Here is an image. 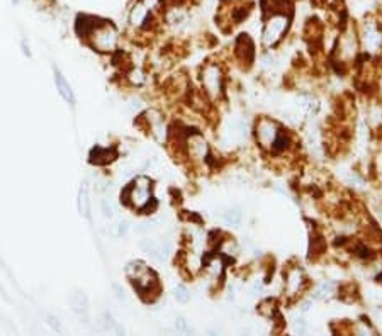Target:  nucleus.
I'll list each match as a JSON object with an SVG mask.
<instances>
[{
	"instance_id": "nucleus-2",
	"label": "nucleus",
	"mask_w": 382,
	"mask_h": 336,
	"mask_svg": "<svg viewBox=\"0 0 382 336\" xmlns=\"http://www.w3.org/2000/svg\"><path fill=\"white\" fill-rule=\"evenodd\" d=\"M121 202L124 206L134 209V211L144 212L151 207H155V197H153V180L146 175L136 177L133 182L121 192Z\"/></svg>"
},
{
	"instance_id": "nucleus-18",
	"label": "nucleus",
	"mask_w": 382,
	"mask_h": 336,
	"mask_svg": "<svg viewBox=\"0 0 382 336\" xmlns=\"http://www.w3.org/2000/svg\"><path fill=\"white\" fill-rule=\"evenodd\" d=\"M127 233H129V222L127 221H117L116 224H112L111 228H109V234H111L112 238H122L126 236Z\"/></svg>"
},
{
	"instance_id": "nucleus-23",
	"label": "nucleus",
	"mask_w": 382,
	"mask_h": 336,
	"mask_svg": "<svg viewBox=\"0 0 382 336\" xmlns=\"http://www.w3.org/2000/svg\"><path fill=\"white\" fill-rule=\"evenodd\" d=\"M225 221L228 224H240L241 222V212L240 209H230L225 212Z\"/></svg>"
},
{
	"instance_id": "nucleus-6",
	"label": "nucleus",
	"mask_w": 382,
	"mask_h": 336,
	"mask_svg": "<svg viewBox=\"0 0 382 336\" xmlns=\"http://www.w3.org/2000/svg\"><path fill=\"white\" fill-rule=\"evenodd\" d=\"M279 133H280V126L277 122L267 119V117H263V119L258 121L257 128H255V134H257L258 145L267 151H270V148L274 145L275 139H277Z\"/></svg>"
},
{
	"instance_id": "nucleus-22",
	"label": "nucleus",
	"mask_w": 382,
	"mask_h": 336,
	"mask_svg": "<svg viewBox=\"0 0 382 336\" xmlns=\"http://www.w3.org/2000/svg\"><path fill=\"white\" fill-rule=\"evenodd\" d=\"M173 329H175V333H178V334H190L192 333L190 324H188L183 317H177V319H175Z\"/></svg>"
},
{
	"instance_id": "nucleus-1",
	"label": "nucleus",
	"mask_w": 382,
	"mask_h": 336,
	"mask_svg": "<svg viewBox=\"0 0 382 336\" xmlns=\"http://www.w3.org/2000/svg\"><path fill=\"white\" fill-rule=\"evenodd\" d=\"M126 275L141 299L151 302V300H155L160 295L161 287L160 280H158V275L144 261L141 260L129 261L126 265Z\"/></svg>"
},
{
	"instance_id": "nucleus-13",
	"label": "nucleus",
	"mask_w": 382,
	"mask_h": 336,
	"mask_svg": "<svg viewBox=\"0 0 382 336\" xmlns=\"http://www.w3.org/2000/svg\"><path fill=\"white\" fill-rule=\"evenodd\" d=\"M235 51H236V56L241 63H247L248 67L252 65V61L255 58V46H253V41L250 39L247 34H241L236 41V46H235Z\"/></svg>"
},
{
	"instance_id": "nucleus-24",
	"label": "nucleus",
	"mask_w": 382,
	"mask_h": 336,
	"mask_svg": "<svg viewBox=\"0 0 382 336\" xmlns=\"http://www.w3.org/2000/svg\"><path fill=\"white\" fill-rule=\"evenodd\" d=\"M100 211H102L104 217H114V206L109 199L100 200Z\"/></svg>"
},
{
	"instance_id": "nucleus-26",
	"label": "nucleus",
	"mask_w": 382,
	"mask_h": 336,
	"mask_svg": "<svg viewBox=\"0 0 382 336\" xmlns=\"http://www.w3.org/2000/svg\"><path fill=\"white\" fill-rule=\"evenodd\" d=\"M19 2H21V0H12V4H16V6H17Z\"/></svg>"
},
{
	"instance_id": "nucleus-12",
	"label": "nucleus",
	"mask_w": 382,
	"mask_h": 336,
	"mask_svg": "<svg viewBox=\"0 0 382 336\" xmlns=\"http://www.w3.org/2000/svg\"><path fill=\"white\" fill-rule=\"evenodd\" d=\"M119 156L116 146H95L90 150L89 161L92 165H109Z\"/></svg>"
},
{
	"instance_id": "nucleus-7",
	"label": "nucleus",
	"mask_w": 382,
	"mask_h": 336,
	"mask_svg": "<svg viewBox=\"0 0 382 336\" xmlns=\"http://www.w3.org/2000/svg\"><path fill=\"white\" fill-rule=\"evenodd\" d=\"M139 246H141V250L146 253L148 256H151L153 260L160 261V263H163V261L168 260V256L172 255V243L165 241V239H143L141 243H139Z\"/></svg>"
},
{
	"instance_id": "nucleus-4",
	"label": "nucleus",
	"mask_w": 382,
	"mask_h": 336,
	"mask_svg": "<svg viewBox=\"0 0 382 336\" xmlns=\"http://www.w3.org/2000/svg\"><path fill=\"white\" fill-rule=\"evenodd\" d=\"M119 41H121V36H119V31H117L116 26L107 19H100L97 28L92 31L85 43L92 48V50L97 51V53L111 55L117 50Z\"/></svg>"
},
{
	"instance_id": "nucleus-11",
	"label": "nucleus",
	"mask_w": 382,
	"mask_h": 336,
	"mask_svg": "<svg viewBox=\"0 0 382 336\" xmlns=\"http://www.w3.org/2000/svg\"><path fill=\"white\" fill-rule=\"evenodd\" d=\"M102 17L92 16V14H78L75 19V34L83 41H87V38L90 36V33L97 28Z\"/></svg>"
},
{
	"instance_id": "nucleus-25",
	"label": "nucleus",
	"mask_w": 382,
	"mask_h": 336,
	"mask_svg": "<svg viewBox=\"0 0 382 336\" xmlns=\"http://www.w3.org/2000/svg\"><path fill=\"white\" fill-rule=\"evenodd\" d=\"M21 50H23V53H24L26 56H28V58H31V56H33V53H31V48H29L28 43H26V39H23V41H21Z\"/></svg>"
},
{
	"instance_id": "nucleus-5",
	"label": "nucleus",
	"mask_w": 382,
	"mask_h": 336,
	"mask_svg": "<svg viewBox=\"0 0 382 336\" xmlns=\"http://www.w3.org/2000/svg\"><path fill=\"white\" fill-rule=\"evenodd\" d=\"M291 24V14H270L267 16V23L263 28V45L267 48L275 46L284 38L285 31Z\"/></svg>"
},
{
	"instance_id": "nucleus-14",
	"label": "nucleus",
	"mask_w": 382,
	"mask_h": 336,
	"mask_svg": "<svg viewBox=\"0 0 382 336\" xmlns=\"http://www.w3.org/2000/svg\"><path fill=\"white\" fill-rule=\"evenodd\" d=\"M77 209L83 219L87 221L92 219V200H90L89 183L87 182L80 183V189H78V195H77Z\"/></svg>"
},
{
	"instance_id": "nucleus-8",
	"label": "nucleus",
	"mask_w": 382,
	"mask_h": 336,
	"mask_svg": "<svg viewBox=\"0 0 382 336\" xmlns=\"http://www.w3.org/2000/svg\"><path fill=\"white\" fill-rule=\"evenodd\" d=\"M67 300H68V305H70V309H72V312L75 314L78 319H82L83 322L89 321L90 300H89V295H87L85 292L80 290V289H73L68 294Z\"/></svg>"
},
{
	"instance_id": "nucleus-15",
	"label": "nucleus",
	"mask_w": 382,
	"mask_h": 336,
	"mask_svg": "<svg viewBox=\"0 0 382 336\" xmlns=\"http://www.w3.org/2000/svg\"><path fill=\"white\" fill-rule=\"evenodd\" d=\"M144 119H146L148 126H150V131H151L153 136H155L158 141H165L166 139V128L163 124V117L158 114L156 111H148Z\"/></svg>"
},
{
	"instance_id": "nucleus-10",
	"label": "nucleus",
	"mask_w": 382,
	"mask_h": 336,
	"mask_svg": "<svg viewBox=\"0 0 382 336\" xmlns=\"http://www.w3.org/2000/svg\"><path fill=\"white\" fill-rule=\"evenodd\" d=\"M203 85L211 97L216 99L219 95L223 87H221V72H219L216 65H208L203 70Z\"/></svg>"
},
{
	"instance_id": "nucleus-17",
	"label": "nucleus",
	"mask_w": 382,
	"mask_h": 336,
	"mask_svg": "<svg viewBox=\"0 0 382 336\" xmlns=\"http://www.w3.org/2000/svg\"><path fill=\"white\" fill-rule=\"evenodd\" d=\"M100 324H102V329L105 331V333H112V334H124L126 333L124 326H122L117 319H114L109 312H105L102 316Z\"/></svg>"
},
{
	"instance_id": "nucleus-19",
	"label": "nucleus",
	"mask_w": 382,
	"mask_h": 336,
	"mask_svg": "<svg viewBox=\"0 0 382 336\" xmlns=\"http://www.w3.org/2000/svg\"><path fill=\"white\" fill-rule=\"evenodd\" d=\"M126 78L136 87H141L144 82H146V75H144V72L141 68H133L131 72H127Z\"/></svg>"
},
{
	"instance_id": "nucleus-9",
	"label": "nucleus",
	"mask_w": 382,
	"mask_h": 336,
	"mask_svg": "<svg viewBox=\"0 0 382 336\" xmlns=\"http://www.w3.org/2000/svg\"><path fill=\"white\" fill-rule=\"evenodd\" d=\"M53 78H55V87H56V92H58L60 97L63 99L68 106L75 107V104H77L75 92H73L70 82L67 80V77L63 75V72H61L58 67L53 68Z\"/></svg>"
},
{
	"instance_id": "nucleus-16",
	"label": "nucleus",
	"mask_w": 382,
	"mask_h": 336,
	"mask_svg": "<svg viewBox=\"0 0 382 336\" xmlns=\"http://www.w3.org/2000/svg\"><path fill=\"white\" fill-rule=\"evenodd\" d=\"M304 273H302L301 268H291L285 275V290H287V295H296L299 294L302 289V283H304Z\"/></svg>"
},
{
	"instance_id": "nucleus-3",
	"label": "nucleus",
	"mask_w": 382,
	"mask_h": 336,
	"mask_svg": "<svg viewBox=\"0 0 382 336\" xmlns=\"http://www.w3.org/2000/svg\"><path fill=\"white\" fill-rule=\"evenodd\" d=\"M163 0H136L127 14L129 28L134 31H151L158 26V16L163 14Z\"/></svg>"
},
{
	"instance_id": "nucleus-21",
	"label": "nucleus",
	"mask_w": 382,
	"mask_h": 336,
	"mask_svg": "<svg viewBox=\"0 0 382 336\" xmlns=\"http://www.w3.org/2000/svg\"><path fill=\"white\" fill-rule=\"evenodd\" d=\"M173 297L177 299L178 302L187 304L188 300H190V292H188V289L185 285H177L173 289Z\"/></svg>"
},
{
	"instance_id": "nucleus-20",
	"label": "nucleus",
	"mask_w": 382,
	"mask_h": 336,
	"mask_svg": "<svg viewBox=\"0 0 382 336\" xmlns=\"http://www.w3.org/2000/svg\"><path fill=\"white\" fill-rule=\"evenodd\" d=\"M46 324L50 326L56 334H63L65 328H63V322L60 321L58 316H55V314H46Z\"/></svg>"
}]
</instances>
